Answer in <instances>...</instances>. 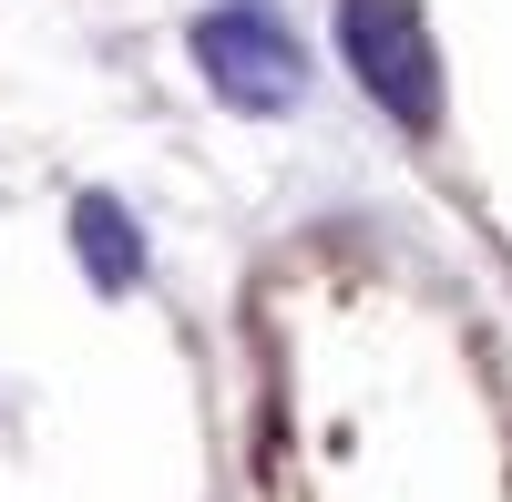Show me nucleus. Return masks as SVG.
Here are the masks:
<instances>
[{
  "mask_svg": "<svg viewBox=\"0 0 512 502\" xmlns=\"http://www.w3.org/2000/svg\"><path fill=\"white\" fill-rule=\"evenodd\" d=\"M338 41H349V72L369 82L379 113L400 123H431L441 113V82H431V41L400 0H338Z\"/></svg>",
  "mask_w": 512,
  "mask_h": 502,
  "instance_id": "obj_1",
  "label": "nucleus"
},
{
  "mask_svg": "<svg viewBox=\"0 0 512 502\" xmlns=\"http://www.w3.org/2000/svg\"><path fill=\"white\" fill-rule=\"evenodd\" d=\"M195 62H205V82H216L226 103H246V113L297 103V41L256 11V0H236V11H205V21H195Z\"/></svg>",
  "mask_w": 512,
  "mask_h": 502,
  "instance_id": "obj_2",
  "label": "nucleus"
},
{
  "mask_svg": "<svg viewBox=\"0 0 512 502\" xmlns=\"http://www.w3.org/2000/svg\"><path fill=\"white\" fill-rule=\"evenodd\" d=\"M72 236H82V267H93V287H134V277H144L134 216H123L113 195H82V205H72Z\"/></svg>",
  "mask_w": 512,
  "mask_h": 502,
  "instance_id": "obj_3",
  "label": "nucleus"
}]
</instances>
